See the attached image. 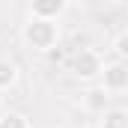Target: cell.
<instances>
[{"mask_svg": "<svg viewBox=\"0 0 128 128\" xmlns=\"http://www.w3.org/2000/svg\"><path fill=\"white\" fill-rule=\"evenodd\" d=\"M24 42L30 45L33 51L48 54L60 42V24L51 21V18H36V15H30V21L24 24Z\"/></svg>", "mask_w": 128, "mask_h": 128, "instance_id": "obj_1", "label": "cell"}, {"mask_svg": "<svg viewBox=\"0 0 128 128\" xmlns=\"http://www.w3.org/2000/svg\"><path fill=\"white\" fill-rule=\"evenodd\" d=\"M101 68H104V60H101V54L92 51V48H80L74 54V60H72V72L80 80H96L98 74H101Z\"/></svg>", "mask_w": 128, "mask_h": 128, "instance_id": "obj_2", "label": "cell"}, {"mask_svg": "<svg viewBox=\"0 0 128 128\" xmlns=\"http://www.w3.org/2000/svg\"><path fill=\"white\" fill-rule=\"evenodd\" d=\"M101 90H107V92H122L128 90V66L125 60H113V63H104L101 68Z\"/></svg>", "mask_w": 128, "mask_h": 128, "instance_id": "obj_3", "label": "cell"}, {"mask_svg": "<svg viewBox=\"0 0 128 128\" xmlns=\"http://www.w3.org/2000/svg\"><path fill=\"white\" fill-rule=\"evenodd\" d=\"M63 12H66V0H30V15H36V18L57 21Z\"/></svg>", "mask_w": 128, "mask_h": 128, "instance_id": "obj_4", "label": "cell"}, {"mask_svg": "<svg viewBox=\"0 0 128 128\" xmlns=\"http://www.w3.org/2000/svg\"><path fill=\"white\" fill-rule=\"evenodd\" d=\"M107 98H110V92H107V90L92 86V90H86V92H84V104H86V110L101 113V110H107Z\"/></svg>", "mask_w": 128, "mask_h": 128, "instance_id": "obj_5", "label": "cell"}, {"mask_svg": "<svg viewBox=\"0 0 128 128\" xmlns=\"http://www.w3.org/2000/svg\"><path fill=\"white\" fill-rule=\"evenodd\" d=\"M98 128H128V113L122 107H113V110H101V122Z\"/></svg>", "mask_w": 128, "mask_h": 128, "instance_id": "obj_6", "label": "cell"}, {"mask_svg": "<svg viewBox=\"0 0 128 128\" xmlns=\"http://www.w3.org/2000/svg\"><path fill=\"white\" fill-rule=\"evenodd\" d=\"M18 84V66L6 57H0V90H12Z\"/></svg>", "mask_w": 128, "mask_h": 128, "instance_id": "obj_7", "label": "cell"}, {"mask_svg": "<svg viewBox=\"0 0 128 128\" xmlns=\"http://www.w3.org/2000/svg\"><path fill=\"white\" fill-rule=\"evenodd\" d=\"M0 128H33L30 119L24 116V113H18V110H6L3 116H0Z\"/></svg>", "mask_w": 128, "mask_h": 128, "instance_id": "obj_8", "label": "cell"}, {"mask_svg": "<svg viewBox=\"0 0 128 128\" xmlns=\"http://www.w3.org/2000/svg\"><path fill=\"white\" fill-rule=\"evenodd\" d=\"M113 54L116 60H128V30H119L113 39Z\"/></svg>", "mask_w": 128, "mask_h": 128, "instance_id": "obj_9", "label": "cell"}, {"mask_svg": "<svg viewBox=\"0 0 128 128\" xmlns=\"http://www.w3.org/2000/svg\"><path fill=\"white\" fill-rule=\"evenodd\" d=\"M84 128H98V125H84Z\"/></svg>", "mask_w": 128, "mask_h": 128, "instance_id": "obj_10", "label": "cell"}]
</instances>
